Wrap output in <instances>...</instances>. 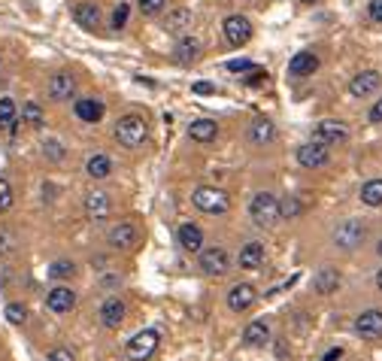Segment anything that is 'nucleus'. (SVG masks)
Returning a JSON list of instances; mask_svg holds the SVG:
<instances>
[{"label":"nucleus","mask_w":382,"mask_h":361,"mask_svg":"<svg viewBox=\"0 0 382 361\" xmlns=\"http://www.w3.org/2000/svg\"><path fill=\"white\" fill-rule=\"evenodd\" d=\"M146 137H149V125H146L143 116H125V119H118V125H116V140H118L122 146L137 149V146L146 143Z\"/></svg>","instance_id":"f257e3e1"},{"label":"nucleus","mask_w":382,"mask_h":361,"mask_svg":"<svg viewBox=\"0 0 382 361\" xmlns=\"http://www.w3.org/2000/svg\"><path fill=\"white\" fill-rule=\"evenodd\" d=\"M191 201H194V207L201 212H207V216H222V212H228V207H231V197L225 195L222 188H212V186H201Z\"/></svg>","instance_id":"f03ea898"},{"label":"nucleus","mask_w":382,"mask_h":361,"mask_svg":"<svg viewBox=\"0 0 382 361\" xmlns=\"http://www.w3.org/2000/svg\"><path fill=\"white\" fill-rule=\"evenodd\" d=\"M249 216L258 228H270V225H276V219H279V201H276L270 191H261L249 203Z\"/></svg>","instance_id":"7ed1b4c3"},{"label":"nucleus","mask_w":382,"mask_h":361,"mask_svg":"<svg viewBox=\"0 0 382 361\" xmlns=\"http://www.w3.org/2000/svg\"><path fill=\"white\" fill-rule=\"evenodd\" d=\"M158 343H161L158 331L146 328V331H140V334H133L131 340H127L125 356H127V361H149L155 356V349H158Z\"/></svg>","instance_id":"20e7f679"},{"label":"nucleus","mask_w":382,"mask_h":361,"mask_svg":"<svg viewBox=\"0 0 382 361\" xmlns=\"http://www.w3.org/2000/svg\"><path fill=\"white\" fill-rule=\"evenodd\" d=\"M231 267V255L222 246H212V249H201V271L207 276H225Z\"/></svg>","instance_id":"39448f33"},{"label":"nucleus","mask_w":382,"mask_h":361,"mask_svg":"<svg viewBox=\"0 0 382 361\" xmlns=\"http://www.w3.org/2000/svg\"><path fill=\"white\" fill-rule=\"evenodd\" d=\"M106 240H110L112 249H133V246L140 243V228L133 222H118L110 228Z\"/></svg>","instance_id":"423d86ee"},{"label":"nucleus","mask_w":382,"mask_h":361,"mask_svg":"<svg viewBox=\"0 0 382 361\" xmlns=\"http://www.w3.org/2000/svg\"><path fill=\"white\" fill-rule=\"evenodd\" d=\"M328 149H331V146L309 140V143H303L301 149H297V164H301V167H309V170L324 167V164H328V158H331Z\"/></svg>","instance_id":"0eeeda50"},{"label":"nucleus","mask_w":382,"mask_h":361,"mask_svg":"<svg viewBox=\"0 0 382 361\" xmlns=\"http://www.w3.org/2000/svg\"><path fill=\"white\" fill-rule=\"evenodd\" d=\"M225 37H228L231 46H246V42L252 40V21L246 16H228L222 25Z\"/></svg>","instance_id":"6e6552de"},{"label":"nucleus","mask_w":382,"mask_h":361,"mask_svg":"<svg viewBox=\"0 0 382 361\" xmlns=\"http://www.w3.org/2000/svg\"><path fill=\"white\" fill-rule=\"evenodd\" d=\"M349 131H346L343 122H334V119H324V122L316 125L313 131V140L316 143H324V146H337V143H346Z\"/></svg>","instance_id":"1a4fd4ad"},{"label":"nucleus","mask_w":382,"mask_h":361,"mask_svg":"<svg viewBox=\"0 0 382 361\" xmlns=\"http://www.w3.org/2000/svg\"><path fill=\"white\" fill-rule=\"evenodd\" d=\"M334 243L340 246V249H346V252L358 249V246L364 243V225L361 222H343L334 231Z\"/></svg>","instance_id":"9d476101"},{"label":"nucleus","mask_w":382,"mask_h":361,"mask_svg":"<svg viewBox=\"0 0 382 361\" xmlns=\"http://www.w3.org/2000/svg\"><path fill=\"white\" fill-rule=\"evenodd\" d=\"M255 301H258V292H255L249 282H240V286H233L228 292V307L233 310V313H246V310H252Z\"/></svg>","instance_id":"9b49d317"},{"label":"nucleus","mask_w":382,"mask_h":361,"mask_svg":"<svg viewBox=\"0 0 382 361\" xmlns=\"http://www.w3.org/2000/svg\"><path fill=\"white\" fill-rule=\"evenodd\" d=\"M355 331L364 340H379L382 337V313L379 310H367L355 319Z\"/></svg>","instance_id":"f8f14e48"},{"label":"nucleus","mask_w":382,"mask_h":361,"mask_svg":"<svg viewBox=\"0 0 382 361\" xmlns=\"http://www.w3.org/2000/svg\"><path fill=\"white\" fill-rule=\"evenodd\" d=\"M46 303H49V310H52V313H70V310L76 307V295L70 292L67 286H58V288H52V292L46 295Z\"/></svg>","instance_id":"ddd939ff"},{"label":"nucleus","mask_w":382,"mask_h":361,"mask_svg":"<svg viewBox=\"0 0 382 361\" xmlns=\"http://www.w3.org/2000/svg\"><path fill=\"white\" fill-rule=\"evenodd\" d=\"M379 82H382V76L377 73V70H364V73H358L355 79L349 82V91L355 97H370L373 91L379 88Z\"/></svg>","instance_id":"4468645a"},{"label":"nucleus","mask_w":382,"mask_h":361,"mask_svg":"<svg viewBox=\"0 0 382 361\" xmlns=\"http://www.w3.org/2000/svg\"><path fill=\"white\" fill-rule=\"evenodd\" d=\"M318 70V58L313 52H297L292 61H288V76H297V79H301V76H313Z\"/></svg>","instance_id":"2eb2a0df"},{"label":"nucleus","mask_w":382,"mask_h":361,"mask_svg":"<svg viewBox=\"0 0 382 361\" xmlns=\"http://www.w3.org/2000/svg\"><path fill=\"white\" fill-rule=\"evenodd\" d=\"M125 319V303L122 297H106L103 307H101V322L106 325V328H118Z\"/></svg>","instance_id":"dca6fc26"},{"label":"nucleus","mask_w":382,"mask_h":361,"mask_svg":"<svg viewBox=\"0 0 382 361\" xmlns=\"http://www.w3.org/2000/svg\"><path fill=\"white\" fill-rule=\"evenodd\" d=\"M49 95H52L55 101H70V97L76 95V79L70 73L52 76V82H49Z\"/></svg>","instance_id":"f3484780"},{"label":"nucleus","mask_w":382,"mask_h":361,"mask_svg":"<svg viewBox=\"0 0 382 361\" xmlns=\"http://www.w3.org/2000/svg\"><path fill=\"white\" fill-rule=\"evenodd\" d=\"M267 340H270V325L264 322V319H258V322H249L246 325V331H243V343L246 346H264Z\"/></svg>","instance_id":"a211bd4d"},{"label":"nucleus","mask_w":382,"mask_h":361,"mask_svg":"<svg viewBox=\"0 0 382 361\" xmlns=\"http://www.w3.org/2000/svg\"><path fill=\"white\" fill-rule=\"evenodd\" d=\"M179 246H182L186 252H201V246H203V234H201V228H197L194 222L179 225Z\"/></svg>","instance_id":"6ab92c4d"},{"label":"nucleus","mask_w":382,"mask_h":361,"mask_svg":"<svg viewBox=\"0 0 382 361\" xmlns=\"http://www.w3.org/2000/svg\"><path fill=\"white\" fill-rule=\"evenodd\" d=\"M237 264L243 267V271H255V267H261L264 264V246L261 243H246L243 249H240Z\"/></svg>","instance_id":"aec40b11"},{"label":"nucleus","mask_w":382,"mask_h":361,"mask_svg":"<svg viewBox=\"0 0 382 361\" xmlns=\"http://www.w3.org/2000/svg\"><path fill=\"white\" fill-rule=\"evenodd\" d=\"M73 18L79 21L82 27L94 31V27L101 25V6H97V3H88V0H85V3H79V6L73 10Z\"/></svg>","instance_id":"412c9836"},{"label":"nucleus","mask_w":382,"mask_h":361,"mask_svg":"<svg viewBox=\"0 0 382 361\" xmlns=\"http://www.w3.org/2000/svg\"><path fill=\"white\" fill-rule=\"evenodd\" d=\"M73 110H76V116H79L82 122H91V125L103 119V103L101 101H91V97H82V101H76Z\"/></svg>","instance_id":"4be33fe9"},{"label":"nucleus","mask_w":382,"mask_h":361,"mask_svg":"<svg viewBox=\"0 0 382 361\" xmlns=\"http://www.w3.org/2000/svg\"><path fill=\"white\" fill-rule=\"evenodd\" d=\"M85 210H88L91 219H106L110 216V210H112V203H110V197H106L103 191H91V195L85 197Z\"/></svg>","instance_id":"5701e85b"},{"label":"nucleus","mask_w":382,"mask_h":361,"mask_svg":"<svg viewBox=\"0 0 382 361\" xmlns=\"http://www.w3.org/2000/svg\"><path fill=\"white\" fill-rule=\"evenodd\" d=\"M188 134H191V140H197V143H209V140H216L218 125L212 122V119H197V122H191Z\"/></svg>","instance_id":"b1692460"},{"label":"nucleus","mask_w":382,"mask_h":361,"mask_svg":"<svg viewBox=\"0 0 382 361\" xmlns=\"http://www.w3.org/2000/svg\"><path fill=\"white\" fill-rule=\"evenodd\" d=\"M197 55H201V40L182 37L179 42H176V61H179V64H191Z\"/></svg>","instance_id":"393cba45"},{"label":"nucleus","mask_w":382,"mask_h":361,"mask_svg":"<svg viewBox=\"0 0 382 361\" xmlns=\"http://www.w3.org/2000/svg\"><path fill=\"white\" fill-rule=\"evenodd\" d=\"M18 122V110H16V101H10V97H0V127L3 131H12Z\"/></svg>","instance_id":"a878e982"},{"label":"nucleus","mask_w":382,"mask_h":361,"mask_svg":"<svg viewBox=\"0 0 382 361\" xmlns=\"http://www.w3.org/2000/svg\"><path fill=\"white\" fill-rule=\"evenodd\" d=\"M252 140L258 146H264V143H270V140L276 137V127H273V122H267V119H258V122H252Z\"/></svg>","instance_id":"bb28decb"},{"label":"nucleus","mask_w":382,"mask_h":361,"mask_svg":"<svg viewBox=\"0 0 382 361\" xmlns=\"http://www.w3.org/2000/svg\"><path fill=\"white\" fill-rule=\"evenodd\" d=\"M188 25H191V12L188 10H173L167 16V21H164V27L170 34H182V31H188Z\"/></svg>","instance_id":"cd10ccee"},{"label":"nucleus","mask_w":382,"mask_h":361,"mask_svg":"<svg viewBox=\"0 0 382 361\" xmlns=\"http://www.w3.org/2000/svg\"><path fill=\"white\" fill-rule=\"evenodd\" d=\"M361 201H364L367 207H382V179L364 182V188H361Z\"/></svg>","instance_id":"c85d7f7f"},{"label":"nucleus","mask_w":382,"mask_h":361,"mask_svg":"<svg viewBox=\"0 0 382 361\" xmlns=\"http://www.w3.org/2000/svg\"><path fill=\"white\" fill-rule=\"evenodd\" d=\"M88 176L91 179H106L110 176V170H112V161L106 158V155H94V158H88Z\"/></svg>","instance_id":"c756f323"},{"label":"nucleus","mask_w":382,"mask_h":361,"mask_svg":"<svg viewBox=\"0 0 382 361\" xmlns=\"http://www.w3.org/2000/svg\"><path fill=\"white\" fill-rule=\"evenodd\" d=\"M337 286H340V273H337V271H322V273L316 276V292H318V295L337 292Z\"/></svg>","instance_id":"7c9ffc66"},{"label":"nucleus","mask_w":382,"mask_h":361,"mask_svg":"<svg viewBox=\"0 0 382 361\" xmlns=\"http://www.w3.org/2000/svg\"><path fill=\"white\" fill-rule=\"evenodd\" d=\"M21 122H25L27 127H42L46 116H42L40 103H25V106H21Z\"/></svg>","instance_id":"2f4dec72"},{"label":"nucleus","mask_w":382,"mask_h":361,"mask_svg":"<svg viewBox=\"0 0 382 361\" xmlns=\"http://www.w3.org/2000/svg\"><path fill=\"white\" fill-rule=\"evenodd\" d=\"M76 273V264L73 261H55L52 267H49V276H52V279H67V276H73Z\"/></svg>","instance_id":"473e14b6"},{"label":"nucleus","mask_w":382,"mask_h":361,"mask_svg":"<svg viewBox=\"0 0 382 361\" xmlns=\"http://www.w3.org/2000/svg\"><path fill=\"white\" fill-rule=\"evenodd\" d=\"M127 16H131V6L118 3L116 10H112V31H122V27L127 25Z\"/></svg>","instance_id":"72a5a7b5"},{"label":"nucleus","mask_w":382,"mask_h":361,"mask_svg":"<svg viewBox=\"0 0 382 361\" xmlns=\"http://www.w3.org/2000/svg\"><path fill=\"white\" fill-rule=\"evenodd\" d=\"M6 319H10L12 325H21L27 319V310L21 307V303H10V307H6Z\"/></svg>","instance_id":"f704fd0d"},{"label":"nucleus","mask_w":382,"mask_h":361,"mask_svg":"<svg viewBox=\"0 0 382 361\" xmlns=\"http://www.w3.org/2000/svg\"><path fill=\"white\" fill-rule=\"evenodd\" d=\"M12 207V188L6 179H0V212H6Z\"/></svg>","instance_id":"c9c22d12"},{"label":"nucleus","mask_w":382,"mask_h":361,"mask_svg":"<svg viewBox=\"0 0 382 361\" xmlns=\"http://www.w3.org/2000/svg\"><path fill=\"white\" fill-rule=\"evenodd\" d=\"M264 82H267V73H264V70H258V67L246 70V85H252V88H258V85H264Z\"/></svg>","instance_id":"e433bc0d"},{"label":"nucleus","mask_w":382,"mask_h":361,"mask_svg":"<svg viewBox=\"0 0 382 361\" xmlns=\"http://www.w3.org/2000/svg\"><path fill=\"white\" fill-rule=\"evenodd\" d=\"M49 361H76V356L70 346H58V349L49 352Z\"/></svg>","instance_id":"4c0bfd02"},{"label":"nucleus","mask_w":382,"mask_h":361,"mask_svg":"<svg viewBox=\"0 0 382 361\" xmlns=\"http://www.w3.org/2000/svg\"><path fill=\"white\" fill-rule=\"evenodd\" d=\"M301 210H303V207L294 201V197H288L285 203H279V216H285V219H288V216H301Z\"/></svg>","instance_id":"58836bf2"},{"label":"nucleus","mask_w":382,"mask_h":361,"mask_svg":"<svg viewBox=\"0 0 382 361\" xmlns=\"http://www.w3.org/2000/svg\"><path fill=\"white\" fill-rule=\"evenodd\" d=\"M42 149H46V155H49L52 161H64V146L58 143V140H49V143L42 146Z\"/></svg>","instance_id":"ea45409f"},{"label":"nucleus","mask_w":382,"mask_h":361,"mask_svg":"<svg viewBox=\"0 0 382 361\" xmlns=\"http://www.w3.org/2000/svg\"><path fill=\"white\" fill-rule=\"evenodd\" d=\"M164 3L167 0H140V10H143L146 16H155V12L164 10Z\"/></svg>","instance_id":"a19ab883"},{"label":"nucleus","mask_w":382,"mask_h":361,"mask_svg":"<svg viewBox=\"0 0 382 361\" xmlns=\"http://www.w3.org/2000/svg\"><path fill=\"white\" fill-rule=\"evenodd\" d=\"M16 249V237L10 231H0V252H12Z\"/></svg>","instance_id":"79ce46f5"},{"label":"nucleus","mask_w":382,"mask_h":361,"mask_svg":"<svg viewBox=\"0 0 382 361\" xmlns=\"http://www.w3.org/2000/svg\"><path fill=\"white\" fill-rule=\"evenodd\" d=\"M228 70H231V73H246V70H252V61H246V58L228 61Z\"/></svg>","instance_id":"37998d69"},{"label":"nucleus","mask_w":382,"mask_h":361,"mask_svg":"<svg viewBox=\"0 0 382 361\" xmlns=\"http://www.w3.org/2000/svg\"><path fill=\"white\" fill-rule=\"evenodd\" d=\"M370 18L382 25V0H370Z\"/></svg>","instance_id":"c03bdc74"},{"label":"nucleus","mask_w":382,"mask_h":361,"mask_svg":"<svg viewBox=\"0 0 382 361\" xmlns=\"http://www.w3.org/2000/svg\"><path fill=\"white\" fill-rule=\"evenodd\" d=\"M370 122H382V97H379V101L377 103H373V110H370Z\"/></svg>","instance_id":"a18cd8bd"},{"label":"nucleus","mask_w":382,"mask_h":361,"mask_svg":"<svg viewBox=\"0 0 382 361\" xmlns=\"http://www.w3.org/2000/svg\"><path fill=\"white\" fill-rule=\"evenodd\" d=\"M194 91H197V95H212L216 88H212L209 82H197V85H194Z\"/></svg>","instance_id":"49530a36"},{"label":"nucleus","mask_w":382,"mask_h":361,"mask_svg":"<svg viewBox=\"0 0 382 361\" xmlns=\"http://www.w3.org/2000/svg\"><path fill=\"white\" fill-rule=\"evenodd\" d=\"M340 358H343V349H340V346H337V349H331V352H328V356H324L322 361H340Z\"/></svg>","instance_id":"de8ad7c7"},{"label":"nucleus","mask_w":382,"mask_h":361,"mask_svg":"<svg viewBox=\"0 0 382 361\" xmlns=\"http://www.w3.org/2000/svg\"><path fill=\"white\" fill-rule=\"evenodd\" d=\"M377 286H379V292H382V271L377 273Z\"/></svg>","instance_id":"09e8293b"},{"label":"nucleus","mask_w":382,"mask_h":361,"mask_svg":"<svg viewBox=\"0 0 382 361\" xmlns=\"http://www.w3.org/2000/svg\"><path fill=\"white\" fill-rule=\"evenodd\" d=\"M301 3H303V6H313V3H318V0H301Z\"/></svg>","instance_id":"8fccbe9b"},{"label":"nucleus","mask_w":382,"mask_h":361,"mask_svg":"<svg viewBox=\"0 0 382 361\" xmlns=\"http://www.w3.org/2000/svg\"><path fill=\"white\" fill-rule=\"evenodd\" d=\"M377 252H379V255H382V243H379V246H377Z\"/></svg>","instance_id":"3c124183"}]
</instances>
